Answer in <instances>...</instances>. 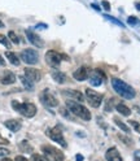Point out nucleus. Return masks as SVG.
Wrapping results in <instances>:
<instances>
[{
  "instance_id": "nucleus-1",
  "label": "nucleus",
  "mask_w": 140,
  "mask_h": 161,
  "mask_svg": "<svg viewBox=\"0 0 140 161\" xmlns=\"http://www.w3.org/2000/svg\"><path fill=\"white\" fill-rule=\"evenodd\" d=\"M112 86H113V88H114V91H116L119 96H121V97H123V99L131 100V99H134L135 95H136L135 90H134L131 86H130V85H127L125 80L119 79V78H113V79H112Z\"/></svg>"
},
{
  "instance_id": "nucleus-2",
  "label": "nucleus",
  "mask_w": 140,
  "mask_h": 161,
  "mask_svg": "<svg viewBox=\"0 0 140 161\" xmlns=\"http://www.w3.org/2000/svg\"><path fill=\"white\" fill-rule=\"evenodd\" d=\"M66 107L69 108V110L72 112L74 116L79 117L83 121H89L91 119V112L81 103L74 102V100H66Z\"/></svg>"
},
{
  "instance_id": "nucleus-3",
  "label": "nucleus",
  "mask_w": 140,
  "mask_h": 161,
  "mask_svg": "<svg viewBox=\"0 0 140 161\" xmlns=\"http://www.w3.org/2000/svg\"><path fill=\"white\" fill-rule=\"evenodd\" d=\"M12 107L14 110H17L18 113H21L22 116L27 117V118H31L36 114V107L33 104V103H18L16 102V100H13L12 102Z\"/></svg>"
},
{
  "instance_id": "nucleus-4",
  "label": "nucleus",
  "mask_w": 140,
  "mask_h": 161,
  "mask_svg": "<svg viewBox=\"0 0 140 161\" xmlns=\"http://www.w3.org/2000/svg\"><path fill=\"white\" fill-rule=\"evenodd\" d=\"M42 151L44 153V158L47 161H64V153L58 148L49 146V144H43Z\"/></svg>"
},
{
  "instance_id": "nucleus-5",
  "label": "nucleus",
  "mask_w": 140,
  "mask_h": 161,
  "mask_svg": "<svg viewBox=\"0 0 140 161\" xmlns=\"http://www.w3.org/2000/svg\"><path fill=\"white\" fill-rule=\"evenodd\" d=\"M62 60H69V58L61 53H58L57 51H53V49H51V51H48L46 53V61L52 68H58Z\"/></svg>"
},
{
  "instance_id": "nucleus-6",
  "label": "nucleus",
  "mask_w": 140,
  "mask_h": 161,
  "mask_svg": "<svg viewBox=\"0 0 140 161\" xmlns=\"http://www.w3.org/2000/svg\"><path fill=\"white\" fill-rule=\"evenodd\" d=\"M103 97H104L103 94H99V92L94 91V90H91V88L86 90V99H87L88 104L91 107H94V108H99L100 105H101Z\"/></svg>"
},
{
  "instance_id": "nucleus-7",
  "label": "nucleus",
  "mask_w": 140,
  "mask_h": 161,
  "mask_svg": "<svg viewBox=\"0 0 140 161\" xmlns=\"http://www.w3.org/2000/svg\"><path fill=\"white\" fill-rule=\"evenodd\" d=\"M46 134H47L49 138H51L52 140H55L56 143H58L61 147H66V146H67V143L65 142V138H64V135H62V131L60 130L58 126H56V127H53V129H48Z\"/></svg>"
},
{
  "instance_id": "nucleus-8",
  "label": "nucleus",
  "mask_w": 140,
  "mask_h": 161,
  "mask_svg": "<svg viewBox=\"0 0 140 161\" xmlns=\"http://www.w3.org/2000/svg\"><path fill=\"white\" fill-rule=\"evenodd\" d=\"M21 60L24 63L29 64V65H34L39 61V55H38L36 51H34V49L27 48V49H24V51L21 52Z\"/></svg>"
},
{
  "instance_id": "nucleus-9",
  "label": "nucleus",
  "mask_w": 140,
  "mask_h": 161,
  "mask_svg": "<svg viewBox=\"0 0 140 161\" xmlns=\"http://www.w3.org/2000/svg\"><path fill=\"white\" fill-rule=\"evenodd\" d=\"M61 95L67 97V100H74V102L81 103L84 100V96L81 91H77V90H62Z\"/></svg>"
},
{
  "instance_id": "nucleus-10",
  "label": "nucleus",
  "mask_w": 140,
  "mask_h": 161,
  "mask_svg": "<svg viewBox=\"0 0 140 161\" xmlns=\"http://www.w3.org/2000/svg\"><path fill=\"white\" fill-rule=\"evenodd\" d=\"M40 100L42 103L46 105V107H57L58 105V100L55 97V95H52L51 92L48 91H44L42 95H40Z\"/></svg>"
},
{
  "instance_id": "nucleus-11",
  "label": "nucleus",
  "mask_w": 140,
  "mask_h": 161,
  "mask_svg": "<svg viewBox=\"0 0 140 161\" xmlns=\"http://www.w3.org/2000/svg\"><path fill=\"white\" fill-rule=\"evenodd\" d=\"M25 77L27 79H30L31 82H39L42 79V73L39 72L38 69L34 68H26L25 69Z\"/></svg>"
},
{
  "instance_id": "nucleus-12",
  "label": "nucleus",
  "mask_w": 140,
  "mask_h": 161,
  "mask_svg": "<svg viewBox=\"0 0 140 161\" xmlns=\"http://www.w3.org/2000/svg\"><path fill=\"white\" fill-rule=\"evenodd\" d=\"M26 36H27V39L30 40V43H31L34 47L42 48V47L44 46V42L42 40V38L38 36L35 33H33L31 30H26Z\"/></svg>"
},
{
  "instance_id": "nucleus-13",
  "label": "nucleus",
  "mask_w": 140,
  "mask_h": 161,
  "mask_svg": "<svg viewBox=\"0 0 140 161\" xmlns=\"http://www.w3.org/2000/svg\"><path fill=\"white\" fill-rule=\"evenodd\" d=\"M89 83H91L92 86H100L103 83V80L105 79V75L100 72L99 69H96V70H94V73H92V75H89Z\"/></svg>"
},
{
  "instance_id": "nucleus-14",
  "label": "nucleus",
  "mask_w": 140,
  "mask_h": 161,
  "mask_svg": "<svg viewBox=\"0 0 140 161\" xmlns=\"http://www.w3.org/2000/svg\"><path fill=\"white\" fill-rule=\"evenodd\" d=\"M105 158H106V161H123L121 153L118 152V149L116 147H110L106 151Z\"/></svg>"
},
{
  "instance_id": "nucleus-15",
  "label": "nucleus",
  "mask_w": 140,
  "mask_h": 161,
  "mask_svg": "<svg viewBox=\"0 0 140 161\" xmlns=\"http://www.w3.org/2000/svg\"><path fill=\"white\" fill-rule=\"evenodd\" d=\"M73 77L77 80H86L89 77V68L87 66H81L79 69H77L75 72L73 73Z\"/></svg>"
},
{
  "instance_id": "nucleus-16",
  "label": "nucleus",
  "mask_w": 140,
  "mask_h": 161,
  "mask_svg": "<svg viewBox=\"0 0 140 161\" xmlns=\"http://www.w3.org/2000/svg\"><path fill=\"white\" fill-rule=\"evenodd\" d=\"M0 82H2L3 85H12V83H14V82H16V75H14V73H12V72H5V73L2 75V78H0Z\"/></svg>"
},
{
  "instance_id": "nucleus-17",
  "label": "nucleus",
  "mask_w": 140,
  "mask_h": 161,
  "mask_svg": "<svg viewBox=\"0 0 140 161\" xmlns=\"http://www.w3.org/2000/svg\"><path fill=\"white\" fill-rule=\"evenodd\" d=\"M11 131H13V133H16V131H18V130H21V122L19 121H17V119H8V121H5V124H4Z\"/></svg>"
},
{
  "instance_id": "nucleus-18",
  "label": "nucleus",
  "mask_w": 140,
  "mask_h": 161,
  "mask_svg": "<svg viewBox=\"0 0 140 161\" xmlns=\"http://www.w3.org/2000/svg\"><path fill=\"white\" fill-rule=\"evenodd\" d=\"M52 78L57 83H65L66 82V74L62 72H57V70L52 73Z\"/></svg>"
},
{
  "instance_id": "nucleus-19",
  "label": "nucleus",
  "mask_w": 140,
  "mask_h": 161,
  "mask_svg": "<svg viewBox=\"0 0 140 161\" xmlns=\"http://www.w3.org/2000/svg\"><path fill=\"white\" fill-rule=\"evenodd\" d=\"M116 109H117L118 112L121 113L122 116H126V117H128L130 114H131V109H130L127 105H125L123 103H119V104H117Z\"/></svg>"
},
{
  "instance_id": "nucleus-20",
  "label": "nucleus",
  "mask_w": 140,
  "mask_h": 161,
  "mask_svg": "<svg viewBox=\"0 0 140 161\" xmlns=\"http://www.w3.org/2000/svg\"><path fill=\"white\" fill-rule=\"evenodd\" d=\"M5 57H7L13 65H16V66L19 65V58L17 57L16 53H13V52H11V51H7V52H5Z\"/></svg>"
},
{
  "instance_id": "nucleus-21",
  "label": "nucleus",
  "mask_w": 140,
  "mask_h": 161,
  "mask_svg": "<svg viewBox=\"0 0 140 161\" xmlns=\"http://www.w3.org/2000/svg\"><path fill=\"white\" fill-rule=\"evenodd\" d=\"M19 78H21V82H22L24 87H25L26 90H29V91H33V90H34V82H31L30 79H27L25 75L19 77Z\"/></svg>"
},
{
  "instance_id": "nucleus-22",
  "label": "nucleus",
  "mask_w": 140,
  "mask_h": 161,
  "mask_svg": "<svg viewBox=\"0 0 140 161\" xmlns=\"http://www.w3.org/2000/svg\"><path fill=\"white\" fill-rule=\"evenodd\" d=\"M114 122H116V125H117L119 129L122 130V131H125V133H130V129H128V126H127L126 124H123L122 121L119 119L118 117H116V118H114Z\"/></svg>"
},
{
  "instance_id": "nucleus-23",
  "label": "nucleus",
  "mask_w": 140,
  "mask_h": 161,
  "mask_svg": "<svg viewBox=\"0 0 140 161\" xmlns=\"http://www.w3.org/2000/svg\"><path fill=\"white\" fill-rule=\"evenodd\" d=\"M127 22L131 26H140V19H137L136 17H128Z\"/></svg>"
},
{
  "instance_id": "nucleus-24",
  "label": "nucleus",
  "mask_w": 140,
  "mask_h": 161,
  "mask_svg": "<svg viewBox=\"0 0 140 161\" xmlns=\"http://www.w3.org/2000/svg\"><path fill=\"white\" fill-rule=\"evenodd\" d=\"M8 38L11 39L14 44H18V43H19V39H18V36L14 34V31H9V33H8Z\"/></svg>"
},
{
  "instance_id": "nucleus-25",
  "label": "nucleus",
  "mask_w": 140,
  "mask_h": 161,
  "mask_svg": "<svg viewBox=\"0 0 140 161\" xmlns=\"http://www.w3.org/2000/svg\"><path fill=\"white\" fill-rule=\"evenodd\" d=\"M0 43L4 44L7 48H11V43H9V40H8L4 35H2V34H0Z\"/></svg>"
},
{
  "instance_id": "nucleus-26",
  "label": "nucleus",
  "mask_w": 140,
  "mask_h": 161,
  "mask_svg": "<svg viewBox=\"0 0 140 161\" xmlns=\"http://www.w3.org/2000/svg\"><path fill=\"white\" fill-rule=\"evenodd\" d=\"M130 125L134 127L135 131L140 133V124H139V122H136V121H132V119H130Z\"/></svg>"
},
{
  "instance_id": "nucleus-27",
  "label": "nucleus",
  "mask_w": 140,
  "mask_h": 161,
  "mask_svg": "<svg viewBox=\"0 0 140 161\" xmlns=\"http://www.w3.org/2000/svg\"><path fill=\"white\" fill-rule=\"evenodd\" d=\"M19 147L24 148V149H25V152H31V151H33V148L27 144V142H22L21 144H19Z\"/></svg>"
},
{
  "instance_id": "nucleus-28",
  "label": "nucleus",
  "mask_w": 140,
  "mask_h": 161,
  "mask_svg": "<svg viewBox=\"0 0 140 161\" xmlns=\"http://www.w3.org/2000/svg\"><path fill=\"white\" fill-rule=\"evenodd\" d=\"M105 18H108V19H110V21H112V22L117 24L118 26H121V27H125V26H123V24H122L121 21H118V19H116V18H113V17H110V16H108V14H105Z\"/></svg>"
},
{
  "instance_id": "nucleus-29",
  "label": "nucleus",
  "mask_w": 140,
  "mask_h": 161,
  "mask_svg": "<svg viewBox=\"0 0 140 161\" xmlns=\"http://www.w3.org/2000/svg\"><path fill=\"white\" fill-rule=\"evenodd\" d=\"M31 161H46V158L42 156V155H38V153H34L31 156Z\"/></svg>"
},
{
  "instance_id": "nucleus-30",
  "label": "nucleus",
  "mask_w": 140,
  "mask_h": 161,
  "mask_svg": "<svg viewBox=\"0 0 140 161\" xmlns=\"http://www.w3.org/2000/svg\"><path fill=\"white\" fill-rule=\"evenodd\" d=\"M101 4H103L105 11H110V3H109V2H106V0H103Z\"/></svg>"
},
{
  "instance_id": "nucleus-31",
  "label": "nucleus",
  "mask_w": 140,
  "mask_h": 161,
  "mask_svg": "<svg viewBox=\"0 0 140 161\" xmlns=\"http://www.w3.org/2000/svg\"><path fill=\"white\" fill-rule=\"evenodd\" d=\"M9 153V151L8 149H5V148H0V157L2 156H7Z\"/></svg>"
},
{
  "instance_id": "nucleus-32",
  "label": "nucleus",
  "mask_w": 140,
  "mask_h": 161,
  "mask_svg": "<svg viewBox=\"0 0 140 161\" xmlns=\"http://www.w3.org/2000/svg\"><path fill=\"white\" fill-rule=\"evenodd\" d=\"M0 144L7 146V144H9V140H8V139H5V138H3L2 135H0Z\"/></svg>"
},
{
  "instance_id": "nucleus-33",
  "label": "nucleus",
  "mask_w": 140,
  "mask_h": 161,
  "mask_svg": "<svg viewBox=\"0 0 140 161\" xmlns=\"http://www.w3.org/2000/svg\"><path fill=\"white\" fill-rule=\"evenodd\" d=\"M14 161H29L26 157H24V156H16V160Z\"/></svg>"
},
{
  "instance_id": "nucleus-34",
  "label": "nucleus",
  "mask_w": 140,
  "mask_h": 161,
  "mask_svg": "<svg viewBox=\"0 0 140 161\" xmlns=\"http://www.w3.org/2000/svg\"><path fill=\"white\" fill-rule=\"evenodd\" d=\"M5 65V60L3 58V56H0V66H4Z\"/></svg>"
},
{
  "instance_id": "nucleus-35",
  "label": "nucleus",
  "mask_w": 140,
  "mask_h": 161,
  "mask_svg": "<svg viewBox=\"0 0 140 161\" xmlns=\"http://www.w3.org/2000/svg\"><path fill=\"white\" fill-rule=\"evenodd\" d=\"M75 158H77L78 161H82V160H83V156H82V155H77Z\"/></svg>"
},
{
  "instance_id": "nucleus-36",
  "label": "nucleus",
  "mask_w": 140,
  "mask_h": 161,
  "mask_svg": "<svg viewBox=\"0 0 140 161\" xmlns=\"http://www.w3.org/2000/svg\"><path fill=\"white\" fill-rule=\"evenodd\" d=\"M135 7H136L137 11H140V3H135Z\"/></svg>"
},
{
  "instance_id": "nucleus-37",
  "label": "nucleus",
  "mask_w": 140,
  "mask_h": 161,
  "mask_svg": "<svg viewBox=\"0 0 140 161\" xmlns=\"http://www.w3.org/2000/svg\"><path fill=\"white\" fill-rule=\"evenodd\" d=\"M2 161H13L12 158H8V157H4V158H2Z\"/></svg>"
},
{
  "instance_id": "nucleus-38",
  "label": "nucleus",
  "mask_w": 140,
  "mask_h": 161,
  "mask_svg": "<svg viewBox=\"0 0 140 161\" xmlns=\"http://www.w3.org/2000/svg\"><path fill=\"white\" fill-rule=\"evenodd\" d=\"M135 161H140V157L139 156H135Z\"/></svg>"
},
{
  "instance_id": "nucleus-39",
  "label": "nucleus",
  "mask_w": 140,
  "mask_h": 161,
  "mask_svg": "<svg viewBox=\"0 0 140 161\" xmlns=\"http://www.w3.org/2000/svg\"><path fill=\"white\" fill-rule=\"evenodd\" d=\"M0 27H4V24H3L2 21H0Z\"/></svg>"
}]
</instances>
